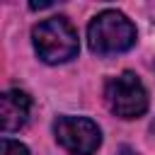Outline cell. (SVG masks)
I'll return each mask as SVG.
<instances>
[{
    "mask_svg": "<svg viewBox=\"0 0 155 155\" xmlns=\"http://www.w3.org/2000/svg\"><path fill=\"white\" fill-rule=\"evenodd\" d=\"M31 111V97L22 90H7L0 97V114H2V131L12 133L19 131Z\"/></svg>",
    "mask_w": 155,
    "mask_h": 155,
    "instance_id": "5",
    "label": "cell"
},
{
    "mask_svg": "<svg viewBox=\"0 0 155 155\" xmlns=\"http://www.w3.org/2000/svg\"><path fill=\"white\" fill-rule=\"evenodd\" d=\"M0 155H29V148L19 140H12V138H2L0 143Z\"/></svg>",
    "mask_w": 155,
    "mask_h": 155,
    "instance_id": "6",
    "label": "cell"
},
{
    "mask_svg": "<svg viewBox=\"0 0 155 155\" xmlns=\"http://www.w3.org/2000/svg\"><path fill=\"white\" fill-rule=\"evenodd\" d=\"M104 99L111 109V114L121 119H138L148 109V92L136 73L124 70L121 75L111 78L104 90Z\"/></svg>",
    "mask_w": 155,
    "mask_h": 155,
    "instance_id": "3",
    "label": "cell"
},
{
    "mask_svg": "<svg viewBox=\"0 0 155 155\" xmlns=\"http://www.w3.org/2000/svg\"><path fill=\"white\" fill-rule=\"evenodd\" d=\"M31 41L44 63H65L78 56L80 41L75 27L65 17H48L31 29Z\"/></svg>",
    "mask_w": 155,
    "mask_h": 155,
    "instance_id": "2",
    "label": "cell"
},
{
    "mask_svg": "<svg viewBox=\"0 0 155 155\" xmlns=\"http://www.w3.org/2000/svg\"><path fill=\"white\" fill-rule=\"evenodd\" d=\"M53 133L73 155H92L102 145V131L87 116H58L53 121Z\"/></svg>",
    "mask_w": 155,
    "mask_h": 155,
    "instance_id": "4",
    "label": "cell"
},
{
    "mask_svg": "<svg viewBox=\"0 0 155 155\" xmlns=\"http://www.w3.org/2000/svg\"><path fill=\"white\" fill-rule=\"evenodd\" d=\"M90 51L97 56H111L128 51L136 44L133 22L119 10H102L87 27Z\"/></svg>",
    "mask_w": 155,
    "mask_h": 155,
    "instance_id": "1",
    "label": "cell"
},
{
    "mask_svg": "<svg viewBox=\"0 0 155 155\" xmlns=\"http://www.w3.org/2000/svg\"><path fill=\"white\" fill-rule=\"evenodd\" d=\"M121 155H136V153H133L131 148H126V145H124V148H121Z\"/></svg>",
    "mask_w": 155,
    "mask_h": 155,
    "instance_id": "7",
    "label": "cell"
}]
</instances>
